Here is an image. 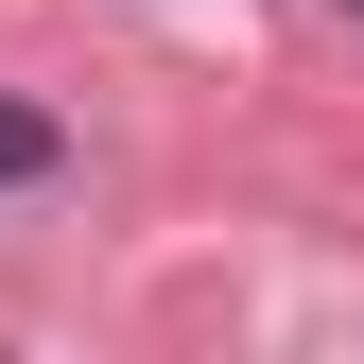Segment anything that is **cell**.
I'll use <instances>...</instances> for the list:
<instances>
[{"label": "cell", "instance_id": "cell-1", "mask_svg": "<svg viewBox=\"0 0 364 364\" xmlns=\"http://www.w3.org/2000/svg\"><path fill=\"white\" fill-rule=\"evenodd\" d=\"M53 173H70V122L35 87H0V191H53Z\"/></svg>", "mask_w": 364, "mask_h": 364}, {"label": "cell", "instance_id": "cell-2", "mask_svg": "<svg viewBox=\"0 0 364 364\" xmlns=\"http://www.w3.org/2000/svg\"><path fill=\"white\" fill-rule=\"evenodd\" d=\"M347 18H364V0H347Z\"/></svg>", "mask_w": 364, "mask_h": 364}]
</instances>
